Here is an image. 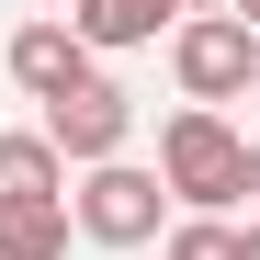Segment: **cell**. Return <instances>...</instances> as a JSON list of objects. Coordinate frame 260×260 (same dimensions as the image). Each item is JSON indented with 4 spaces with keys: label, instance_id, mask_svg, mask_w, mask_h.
<instances>
[{
    "label": "cell",
    "instance_id": "cell-8",
    "mask_svg": "<svg viewBox=\"0 0 260 260\" xmlns=\"http://www.w3.org/2000/svg\"><path fill=\"white\" fill-rule=\"evenodd\" d=\"M0 260H68V204H0Z\"/></svg>",
    "mask_w": 260,
    "mask_h": 260
},
{
    "label": "cell",
    "instance_id": "cell-7",
    "mask_svg": "<svg viewBox=\"0 0 260 260\" xmlns=\"http://www.w3.org/2000/svg\"><path fill=\"white\" fill-rule=\"evenodd\" d=\"M0 204H68V170L46 136H0Z\"/></svg>",
    "mask_w": 260,
    "mask_h": 260
},
{
    "label": "cell",
    "instance_id": "cell-10",
    "mask_svg": "<svg viewBox=\"0 0 260 260\" xmlns=\"http://www.w3.org/2000/svg\"><path fill=\"white\" fill-rule=\"evenodd\" d=\"M170 12H181V23H204V12H226V0H170Z\"/></svg>",
    "mask_w": 260,
    "mask_h": 260
},
{
    "label": "cell",
    "instance_id": "cell-6",
    "mask_svg": "<svg viewBox=\"0 0 260 260\" xmlns=\"http://www.w3.org/2000/svg\"><path fill=\"white\" fill-rule=\"evenodd\" d=\"M12 79H23L34 102H57V91L91 79V46H79L68 23H23V34H12Z\"/></svg>",
    "mask_w": 260,
    "mask_h": 260
},
{
    "label": "cell",
    "instance_id": "cell-9",
    "mask_svg": "<svg viewBox=\"0 0 260 260\" xmlns=\"http://www.w3.org/2000/svg\"><path fill=\"white\" fill-rule=\"evenodd\" d=\"M158 260H238V226H226V215H181Z\"/></svg>",
    "mask_w": 260,
    "mask_h": 260
},
{
    "label": "cell",
    "instance_id": "cell-11",
    "mask_svg": "<svg viewBox=\"0 0 260 260\" xmlns=\"http://www.w3.org/2000/svg\"><path fill=\"white\" fill-rule=\"evenodd\" d=\"M238 260H260V215H249V226H238Z\"/></svg>",
    "mask_w": 260,
    "mask_h": 260
},
{
    "label": "cell",
    "instance_id": "cell-14",
    "mask_svg": "<svg viewBox=\"0 0 260 260\" xmlns=\"http://www.w3.org/2000/svg\"><path fill=\"white\" fill-rule=\"evenodd\" d=\"M249 102H260V79H249Z\"/></svg>",
    "mask_w": 260,
    "mask_h": 260
},
{
    "label": "cell",
    "instance_id": "cell-1",
    "mask_svg": "<svg viewBox=\"0 0 260 260\" xmlns=\"http://www.w3.org/2000/svg\"><path fill=\"white\" fill-rule=\"evenodd\" d=\"M158 192L170 204H192V215H226V204H249V136L226 113H170L158 124Z\"/></svg>",
    "mask_w": 260,
    "mask_h": 260
},
{
    "label": "cell",
    "instance_id": "cell-2",
    "mask_svg": "<svg viewBox=\"0 0 260 260\" xmlns=\"http://www.w3.org/2000/svg\"><path fill=\"white\" fill-rule=\"evenodd\" d=\"M158 215H170V192H158V170H136V158L79 170V192H68V226L91 238V249H147Z\"/></svg>",
    "mask_w": 260,
    "mask_h": 260
},
{
    "label": "cell",
    "instance_id": "cell-13",
    "mask_svg": "<svg viewBox=\"0 0 260 260\" xmlns=\"http://www.w3.org/2000/svg\"><path fill=\"white\" fill-rule=\"evenodd\" d=\"M249 204H260V136H249Z\"/></svg>",
    "mask_w": 260,
    "mask_h": 260
},
{
    "label": "cell",
    "instance_id": "cell-12",
    "mask_svg": "<svg viewBox=\"0 0 260 260\" xmlns=\"http://www.w3.org/2000/svg\"><path fill=\"white\" fill-rule=\"evenodd\" d=\"M226 12H238V23H249V34H260V0H226Z\"/></svg>",
    "mask_w": 260,
    "mask_h": 260
},
{
    "label": "cell",
    "instance_id": "cell-3",
    "mask_svg": "<svg viewBox=\"0 0 260 260\" xmlns=\"http://www.w3.org/2000/svg\"><path fill=\"white\" fill-rule=\"evenodd\" d=\"M170 79H181V102L215 113V102H238L249 79H260V34L238 12H204V23H170Z\"/></svg>",
    "mask_w": 260,
    "mask_h": 260
},
{
    "label": "cell",
    "instance_id": "cell-5",
    "mask_svg": "<svg viewBox=\"0 0 260 260\" xmlns=\"http://www.w3.org/2000/svg\"><path fill=\"white\" fill-rule=\"evenodd\" d=\"M170 23H181L170 0H68V34H79L91 57H124V46H158Z\"/></svg>",
    "mask_w": 260,
    "mask_h": 260
},
{
    "label": "cell",
    "instance_id": "cell-4",
    "mask_svg": "<svg viewBox=\"0 0 260 260\" xmlns=\"http://www.w3.org/2000/svg\"><path fill=\"white\" fill-rule=\"evenodd\" d=\"M34 136L57 147V170H102V158H124V147H136V102H124L113 79L91 68L79 91H57V102H46V124H34Z\"/></svg>",
    "mask_w": 260,
    "mask_h": 260
}]
</instances>
